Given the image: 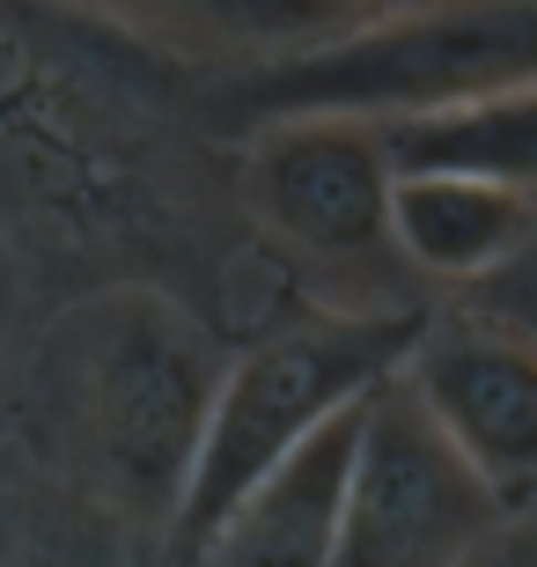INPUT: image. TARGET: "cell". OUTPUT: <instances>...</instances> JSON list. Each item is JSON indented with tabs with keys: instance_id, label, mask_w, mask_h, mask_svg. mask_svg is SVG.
Here are the masks:
<instances>
[{
	"instance_id": "5b68a950",
	"label": "cell",
	"mask_w": 537,
	"mask_h": 567,
	"mask_svg": "<svg viewBox=\"0 0 537 567\" xmlns=\"http://www.w3.org/2000/svg\"><path fill=\"white\" fill-rule=\"evenodd\" d=\"M244 199L280 244L317 258H369L383 244L391 169L361 118H272L250 126Z\"/></svg>"
},
{
	"instance_id": "ba28073f",
	"label": "cell",
	"mask_w": 537,
	"mask_h": 567,
	"mask_svg": "<svg viewBox=\"0 0 537 567\" xmlns=\"http://www.w3.org/2000/svg\"><path fill=\"white\" fill-rule=\"evenodd\" d=\"M530 185H494V177H397L383 207V244H397L427 280L516 274L530 258Z\"/></svg>"
},
{
	"instance_id": "30bf717a",
	"label": "cell",
	"mask_w": 537,
	"mask_h": 567,
	"mask_svg": "<svg viewBox=\"0 0 537 567\" xmlns=\"http://www.w3.org/2000/svg\"><path fill=\"white\" fill-rule=\"evenodd\" d=\"M383 169L397 177H494V185H530L537 177V96L500 89V96H464V104L405 111L375 126Z\"/></svg>"
},
{
	"instance_id": "7c38bea8",
	"label": "cell",
	"mask_w": 537,
	"mask_h": 567,
	"mask_svg": "<svg viewBox=\"0 0 537 567\" xmlns=\"http://www.w3.org/2000/svg\"><path fill=\"white\" fill-rule=\"evenodd\" d=\"M331 8H353V16H391V8H413V0H331Z\"/></svg>"
},
{
	"instance_id": "7a4b0ae2",
	"label": "cell",
	"mask_w": 537,
	"mask_h": 567,
	"mask_svg": "<svg viewBox=\"0 0 537 567\" xmlns=\"http://www.w3.org/2000/svg\"><path fill=\"white\" fill-rule=\"evenodd\" d=\"M537 74V0H413L391 16H361L339 38L236 74L228 118H405V111L464 104L530 89Z\"/></svg>"
},
{
	"instance_id": "52a82bcc",
	"label": "cell",
	"mask_w": 537,
	"mask_h": 567,
	"mask_svg": "<svg viewBox=\"0 0 537 567\" xmlns=\"http://www.w3.org/2000/svg\"><path fill=\"white\" fill-rule=\"evenodd\" d=\"M353 413L361 405H347L310 442H295L272 472H258L236 494V508L185 553V567H331L353 464Z\"/></svg>"
},
{
	"instance_id": "6da1fadb",
	"label": "cell",
	"mask_w": 537,
	"mask_h": 567,
	"mask_svg": "<svg viewBox=\"0 0 537 567\" xmlns=\"http://www.w3.org/2000/svg\"><path fill=\"white\" fill-rule=\"evenodd\" d=\"M214 377L207 339L163 295L111 288L60 310L38 361V399L66 457L118 508L177 516Z\"/></svg>"
},
{
	"instance_id": "277c9868",
	"label": "cell",
	"mask_w": 537,
	"mask_h": 567,
	"mask_svg": "<svg viewBox=\"0 0 537 567\" xmlns=\"http://www.w3.org/2000/svg\"><path fill=\"white\" fill-rule=\"evenodd\" d=\"M516 508L450 450L405 377H383L353 413V464L331 567H456Z\"/></svg>"
},
{
	"instance_id": "8fae6325",
	"label": "cell",
	"mask_w": 537,
	"mask_h": 567,
	"mask_svg": "<svg viewBox=\"0 0 537 567\" xmlns=\"http://www.w3.org/2000/svg\"><path fill=\"white\" fill-rule=\"evenodd\" d=\"M456 567H537V553H530V516H516V524H500L494 538H478L472 553Z\"/></svg>"
},
{
	"instance_id": "9c48e42d",
	"label": "cell",
	"mask_w": 537,
	"mask_h": 567,
	"mask_svg": "<svg viewBox=\"0 0 537 567\" xmlns=\"http://www.w3.org/2000/svg\"><path fill=\"white\" fill-rule=\"evenodd\" d=\"M74 8L118 22L147 44H169V52L250 66L310 52V44L339 38L347 22H361L353 8H331V0H74Z\"/></svg>"
},
{
	"instance_id": "3957f363",
	"label": "cell",
	"mask_w": 537,
	"mask_h": 567,
	"mask_svg": "<svg viewBox=\"0 0 537 567\" xmlns=\"http://www.w3.org/2000/svg\"><path fill=\"white\" fill-rule=\"evenodd\" d=\"M420 339H427V317L413 310H310L266 332L258 347H244L214 377L207 421L192 442V472L177 494V516H169L177 553L199 546L236 508V494L258 472H272L295 442H310L324 421L369 399L383 377H397Z\"/></svg>"
},
{
	"instance_id": "8992f818",
	"label": "cell",
	"mask_w": 537,
	"mask_h": 567,
	"mask_svg": "<svg viewBox=\"0 0 537 567\" xmlns=\"http://www.w3.org/2000/svg\"><path fill=\"white\" fill-rule=\"evenodd\" d=\"M405 391L420 399L450 450L494 486L500 502L530 516V472H537V354L523 332H450L420 339L405 354Z\"/></svg>"
}]
</instances>
